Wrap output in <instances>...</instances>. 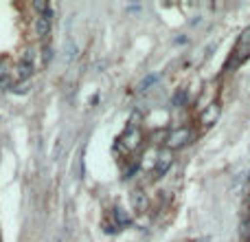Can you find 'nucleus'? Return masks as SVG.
Returning <instances> with one entry per match:
<instances>
[{"label": "nucleus", "instance_id": "obj_1", "mask_svg": "<svg viewBox=\"0 0 250 242\" xmlns=\"http://www.w3.org/2000/svg\"><path fill=\"white\" fill-rule=\"evenodd\" d=\"M248 55H250V26L239 35V40H237V44H235V48H232L231 57H228L226 66H224V70L235 68V66L241 64V62H244Z\"/></svg>", "mask_w": 250, "mask_h": 242}, {"label": "nucleus", "instance_id": "obj_2", "mask_svg": "<svg viewBox=\"0 0 250 242\" xmlns=\"http://www.w3.org/2000/svg\"><path fill=\"white\" fill-rule=\"evenodd\" d=\"M193 141V128L191 126H182V128H175V130H169V136L165 141V148L167 150H178L184 148Z\"/></svg>", "mask_w": 250, "mask_h": 242}, {"label": "nucleus", "instance_id": "obj_3", "mask_svg": "<svg viewBox=\"0 0 250 242\" xmlns=\"http://www.w3.org/2000/svg\"><path fill=\"white\" fill-rule=\"evenodd\" d=\"M140 141H143V136H140L138 128H127L125 134L121 136V145L127 150V152H134V150H138Z\"/></svg>", "mask_w": 250, "mask_h": 242}, {"label": "nucleus", "instance_id": "obj_4", "mask_svg": "<svg viewBox=\"0 0 250 242\" xmlns=\"http://www.w3.org/2000/svg\"><path fill=\"white\" fill-rule=\"evenodd\" d=\"M33 70H35L33 60H31V55H26L24 60L18 62V66H16V79H18V82H29V79L33 77Z\"/></svg>", "mask_w": 250, "mask_h": 242}, {"label": "nucleus", "instance_id": "obj_5", "mask_svg": "<svg viewBox=\"0 0 250 242\" xmlns=\"http://www.w3.org/2000/svg\"><path fill=\"white\" fill-rule=\"evenodd\" d=\"M169 167H171V150L165 148V150L160 152V156H158L156 165H154L152 176H154V178H160L162 174H167V172H169Z\"/></svg>", "mask_w": 250, "mask_h": 242}, {"label": "nucleus", "instance_id": "obj_6", "mask_svg": "<svg viewBox=\"0 0 250 242\" xmlns=\"http://www.w3.org/2000/svg\"><path fill=\"white\" fill-rule=\"evenodd\" d=\"M219 110H222V106H219L217 101H215V104H211V106H206L204 112H202V117H200L202 128H211V126H215V121L219 119Z\"/></svg>", "mask_w": 250, "mask_h": 242}, {"label": "nucleus", "instance_id": "obj_7", "mask_svg": "<svg viewBox=\"0 0 250 242\" xmlns=\"http://www.w3.org/2000/svg\"><path fill=\"white\" fill-rule=\"evenodd\" d=\"M132 205H134L136 214H143V211L149 207V198H147V194H145L143 189H134V192H132Z\"/></svg>", "mask_w": 250, "mask_h": 242}, {"label": "nucleus", "instance_id": "obj_8", "mask_svg": "<svg viewBox=\"0 0 250 242\" xmlns=\"http://www.w3.org/2000/svg\"><path fill=\"white\" fill-rule=\"evenodd\" d=\"M33 29H35V35H38V38H44V35L51 33V20L44 18V16H39L38 20H35Z\"/></svg>", "mask_w": 250, "mask_h": 242}, {"label": "nucleus", "instance_id": "obj_9", "mask_svg": "<svg viewBox=\"0 0 250 242\" xmlns=\"http://www.w3.org/2000/svg\"><path fill=\"white\" fill-rule=\"evenodd\" d=\"M112 216H114V222H116V229H121V227H127L130 224V218H127V214L121 209V207H114L112 209Z\"/></svg>", "mask_w": 250, "mask_h": 242}, {"label": "nucleus", "instance_id": "obj_10", "mask_svg": "<svg viewBox=\"0 0 250 242\" xmlns=\"http://www.w3.org/2000/svg\"><path fill=\"white\" fill-rule=\"evenodd\" d=\"M31 4H33V9L38 13H42L44 18H48V20H51V13L53 11H51V4H48V2H44V0H33Z\"/></svg>", "mask_w": 250, "mask_h": 242}, {"label": "nucleus", "instance_id": "obj_11", "mask_svg": "<svg viewBox=\"0 0 250 242\" xmlns=\"http://www.w3.org/2000/svg\"><path fill=\"white\" fill-rule=\"evenodd\" d=\"M158 82V75H147V79H143V82L138 84V90H145L147 86H152V84Z\"/></svg>", "mask_w": 250, "mask_h": 242}, {"label": "nucleus", "instance_id": "obj_12", "mask_svg": "<svg viewBox=\"0 0 250 242\" xmlns=\"http://www.w3.org/2000/svg\"><path fill=\"white\" fill-rule=\"evenodd\" d=\"M187 99H189L187 90H178V92H175V97H173V104L175 106H182V104H187Z\"/></svg>", "mask_w": 250, "mask_h": 242}, {"label": "nucleus", "instance_id": "obj_13", "mask_svg": "<svg viewBox=\"0 0 250 242\" xmlns=\"http://www.w3.org/2000/svg\"><path fill=\"white\" fill-rule=\"evenodd\" d=\"M2 77H11V70H9V62L0 60V79Z\"/></svg>", "mask_w": 250, "mask_h": 242}, {"label": "nucleus", "instance_id": "obj_14", "mask_svg": "<svg viewBox=\"0 0 250 242\" xmlns=\"http://www.w3.org/2000/svg\"><path fill=\"white\" fill-rule=\"evenodd\" d=\"M138 165H140L138 161H136V163H130V170H127L125 174H123V178H132V176H134L136 172H138Z\"/></svg>", "mask_w": 250, "mask_h": 242}, {"label": "nucleus", "instance_id": "obj_15", "mask_svg": "<svg viewBox=\"0 0 250 242\" xmlns=\"http://www.w3.org/2000/svg\"><path fill=\"white\" fill-rule=\"evenodd\" d=\"M42 60H44V64H48V62L53 60V48L51 46H44V53H42Z\"/></svg>", "mask_w": 250, "mask_h": 242}, {"label": "nucleus", "instance_id": "obj_16", "mask_svg": "<svg viewBox=\"0 0 250 242\" xmlns=\"http://www.w3.org/2000/svg\"><path fill=\"white\" fill-rule=\"evenodd\" d=\"M187 42V38H184V35H180V38H175V44H184Z\"/></svg>", "mask_w": 250, "mask_h": 242}, {"label": "nucleus", "instance_id": "obj_17", "mask_svg": "<svg viewBox=\"0 0 250 242\" xmlns=\"http://www.w3.org/2000/svg\"><path fill=\"white\" fill-rule=\"evenodd\" d=\"M248 202H250V194H248V198H246V205H248Z\"/></svg>", "mask_w": 250, "mask_h": 242}]
</instances>
